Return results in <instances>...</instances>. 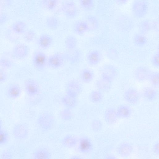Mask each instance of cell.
I'll return each instance as SVG.
<instances>
[{
    "instance_id": "6da1fadb",
    "label": "cell",
    "mask_w": 159,
    "mask_h": 159,
    "mask_svg": "<svg viewBox=\"0 0 159 159\" xmlns=\"http://www.w3.org/2000/svg\"><path fill=\"white\" fill-rule=\"evenodd\" d=\"M132 9L135 16L139 18H142L147 13L148 5L143 0H136L133 3Z\"/></svg>"
},
{
    "instance_id": "7a4b0ae2",
    "label": "cell",
    "mask_w": 159,
    "mask_h": 159,
    "mask_svg": "<svg viewBox=\"0 0 159 159\" xmlns=\"http://www.w3.org/2000/svg\"><path fill=\"white\" fill-rule=\"evenodd\" d=\"M54 122L53 116L47 113L41 114L38 119V123L40 127L45 130L51 129L54 125Z\"/></svg>"
},
{
    "instance_id": "3957f363",
    "label": "cell",
    "mask_w": 159,
    "mask_h": 159,
    "mask_svg": "<svg viewBox=\"0 0 159 159\" xmlns=\"http://www.w3.org/2000/svg\"><path fill=\"white\" fill-rule=\"evenodd\" d=\"M62 10L66 16L70 19L75 18L78 13L77 7L73 1H68L65 2L63 5Z\"/></svg>"
},
{
    "instance_id": "277c9868",
    "label": "cell",
    "mask_w": 159,
    "mask_h": 159,
    "mask_svg": "<svg viewBox=\"0 0 159 159\" xmlns=\"http://www.w3.org/2000/svg\"><path fill=\"white\" fill-rule=\"evenodd\" d=\"M66 90L67 94L76 97L81 93L82 88L78 81L72 80L68 83Z\"/></svg>"
},
{
    "instance_id": "5b68a950",
    "label": "cell",
    "mask_w": 159,
    "mask_h": 159,
    "mask_svg": "<svg viewBox=\"0 0 159 159\" xmlns=\"http://www.w3.org/2000/svg\"><path fill=\"white\" fill-rule=\"evenodd\" d=\"M117 70L113 66L106 65L101 69V74L102 77L112 81L117 76Z\"/></svg>"
},
{
    "instance_id": "8992f818",
    "label": "cell",
    "mask_w": 159,
    "mask_h": 159,
    "mask_svg": "<svg viewBox=\"0 0 159 159\" xmlns=\"http://www.w3.org/2000/svg\"><path fill=\"white\" fill-rule=\"evenodd\" d=\"M14 55L17 58L23 59L28 55L29 49L28 47L23 43H20L16 45L13 49Z\"/></svg>"
},
{
    "instance_id": "52a82bcc",
    "label": "cell",
    "mask_w": 159,
    "mask_h": 159,
    "mask_svg": "<svg viewBox=\"0 0 159 159\" xmlns=\"http://www.w3.org/2000/svg\"><path fill=\"white\" fill-rule=\"evenodd\" d=\"M25 87L27 93L30 95H35L38 93V84L33 79H30L27 80L25 83Z\"/></svg>"
},
{
    "instance_id": "ba28073f",
    "label": "cell",
    "mask_w": 159,
    "mask_h": 159,
    "mask_svg": "<svg viewBox=\"0 0 159 159\" xmlns=\"http://www.w3.org/2000/svg\"><path fill=\"white\" fill-rule=\"evenodd\" d=\"M151 74L150 71L144 67H139L135 71V76L137 79L139 81L146 80L149 78Z\"/></svg>"
},
{
    "instance_id": "9c48e42d",
    "label": "cell",
    "mask_w": 159,
    "mask_h": 159,
    "mask_svg": "<svg viewBox=\"0 0 159 159\" xmlns=\"http://www.w3.org/2000/svg\"><path fill=\"white\" fill-rule=\"evenodd\" d=\"M124 97L126 101L131 104L136 103L139 99V94L135 89H133L127 90L125 93Z\"/></svg>"
},
{
    "instance_id": "30bf717a",
    "label": "cell",
    "mask_w": 159,
    "mask_h": 159,
    "mask_svg": "<svg viewBox=\"0 0 159 159\" xmlns=\"http://www.w3.org/2000/svg\"><path fill=\"white\" fill-rule=\"evenodd\" d=\"M63 59L62 55L59 53H56L51 56L48 59V64L51 67L58 68L62 65Z\"/></svg>"
},
{
    "instance_id": "8fae6325",
    "label": "cell",
    "mask_w": 159,
    "mask_h": 159,
    "mask_svg": "<svg viewBox=\"0 0 159 159\" xmlns=\"http://www.w3.org/2000/svg\"><path fill=\"white\" fill-rule=\"evenodd\" d=\"M46 61V57L43 53L39 52L35 54L33 58V62L34 65L37 68H43Z\"/></svg>"
},
{
    "instance_id": "7c38bea8",
    "label": "cell",
    "mask_w": 159,
    "mask_h": 159,
    "mask_svg": "<svg viewBox=\"0 0 159 159\" xmlns=\"http://www.w3.org/2000/svg\"><path fill=\"white\" fill-rule=\"evenodd\" d=\"M118 117L116 111L112 108L107 109L104 113L105 120L109 124H113L115 123Z\"/></svg>"
},
{
    "instance_id": "4fadbf2b",
    "label": "cell",
    "mask_w": 159,
    "mask_h": 159,
    "mask_svg": "<svg viewBox=\"0 0 159 159\" xmlns=\"http://www.w3.org/2000/svg\"><path fill=\"white\" fill-rule=\"evenodd\" d=\"M111 80L102 77L97 81L96 85L100 90L107 91L110 89L111 86Z\"/></svg>"
},
{
    "instance_id": "5bb4252c",
    "label": "cell",
    "mask_w": 159,
    "mask_h": 159,
    "mask_svg": "<svg viewBox=\"0 0 159 159\" xmlns=\"http://www.w3.org/2000/svg\"><path fill=\"white\" fill-rule=\"evenodd\" d=\"M87 59L88 62L91 65H95L98 64L100 61V55L97 51H93L88 54Z\"/></svg>"
},
{
    "instance_id": "9a60e30c",
    "label": "cell",
    "mask_w": 159,
    "mask_h": 159,
    "mask_svg": "<svg viewBox=\"0 0 159 159\" xmlns=\"http://www.w3.org/2000/svg\"><path fill=\"white\" fill-rule=\"evenodd\" d=\"M132 150V147L130 144L125 143L120 146L118 149V152L121 156L127 157L131 153Z\"/></svg>"
},
{
    "instance_id": "2e32d148",
    "label": "cell",
    "mask_w": 159,
    "mask_h": 159,
    "mask_svg": "<svg viewBox=\"0 0 159 159\" xmlns=\"http://www.w3.org/2000/svg\"><path fill=\"white\" fill-rule=\"evenodd\" d=\"M74 30L78 34H84L89 30L88 26L86 22L84 21H78L75 25Z\"/></svg>"
},
{
    "instance_id": "e0dca14e",
    "label": "cell",
    "mask_w": 159,
    "mask_h": 159,
    "mask_svg": "<svg viewBox=\"0 0 159 159\" xmlns=\"http://www.w3.org/2000/svg\"><path fill=\"white\" fill-rule=\"evenodd\" d=\"M52 41V39L50 36L47 34H43L39 37V44L42 48H46L50 46Z\"/></svg>"
},
{
    "instance_id": "ac0fdd59",
    "label": "cell",
    "mask_w": 159,
    "mask_h": 159,
    "mask_svg": "<svg viewBox=\"0 0 159 159\" xmlns=\"http://www.w3.org/2000/svg\"><path fill=\"white\" fill-rule=\"evenodd\" d=\"M46 24L47 27L49 29L54 30L58 27L59 22L57 17L51 16H49L46 18Z\"/></svg>"
},
{
    "instance_id": "d6986e66",
    "label": "cell",
    "mask_w": 159,
    "mask_h": 159,
    "mask_svg": "<svg viewBox=\"0 0 159 159\" xmlns=\"http://www.w3.org/2000/svg\"><path fill=\"white\" fill-rule=\"evenodd\" d=\"M26 29V24L22 21H18L15 22L12 26L13 31L18 34H21L25 32Z\"/></svg>"
},
{
    "instance_id": "ffe728a7",
    "label": "cell",
    "mask_w": 159,
    "mask_h": 159,
    "mask_svg": "<svg viewBox=\"0 0 159 159\" xmlns=\"http://www.w3.org/2000/svg\"><path fill=\"white\" fill-rule=\"evenodd\" d=\"M21 93V90L20 86L16 84L11 86L8 91L9 96L13 98H16L19 97Z\"/></svg>"
},
{
    "instance_id": "44dd1931",
    "label": "cell",
    "mask_w": 159,
    "mask_h": 159,
    "mask_svg": "<svg viewBox=\"0 0 159 159\" xmlns=\"http://www.w3.org/2000/svg\"><path fill=\"white\" fill-rule=\"evenodd\" d=\"M118 116L122 118H127L131 114L130 108L125 105H121L117 109L116 111Z\"/></svg>"
},
{
    "instance_id": "7402d4cb",
    "label": "cell",
    "mask_w": 159,
    "mask_h": 159,
    "mask_svg": "<svg viewBox=\"0 0 159 159\" xmlns=\"http://www.w3.org/2000/svg\"><path fill=\"white\" fill-rule=\"evenodd\" d=\"M62 101L64 105L69 108L74 107L76 103V97L68 94L63 97Z\"/></svg>"
},
{
    "instance_id": "603a6c76",
    "label": "cell",
    "mask_w": 159,
    "mask_h": 159,
    "mask_svg": "<svg viewBox=\"0 0 159 159\" xmlns=\"http://www.w3.org/2000/svg\"><path fill=\"white\" fill-rule=\"evenodd\" d=\"M77 40L73 36H69L67 37L65 41V44L66 48L70 49H74L77 44Z\"/></svg>"
},
{
    "instance_id": "cb8c5ba5",
    "label": "cell",
    "mask_w": 159,
    "mask_h": 159,
    "mask_svg": "<svg viewBox=\"0 0 159 159\" xmlns=\"http://www.w3.org/2000/svg\"><path fill=\"white\" fill-rule=\"evenodd\" d=\"M58 2V0H42V3L43 6L50 11L55 10L57 7Z\"/></svg>"
},
{
    "instance_id": "d4e9b609",
    "label": "cell",
    "mask_w": 159,
    "mask_h": 159,
    "mask_svg": "<svg viewBox=\"0 0 159 159\" xmlns=\"http://www.w3.org/2000/svg\"><path fill=\"white\" fill-rule=\"evenodd\" d=\"M80 4L83 9L86 11H90L94 7V0H79Z\"/></svg>"
},
{
    "instance_id": "484cf974",
    "label": "cell",
    "mask_w": 159,
    "mask_h": 159,
    "mask_svg": "<svg viewBox=\"0 0 159 159\" xmlns=\"http://www.w3.org/2000/svg\"><path fill=\"white\" fill-rule=\"evenodd\" d=\"M81 76L82 80L84 82L88 83L92 80L93 75L91 71L88 69H85L82 72Z\"/></svg>"
},
{
    "instance_id": "4316f807",
    "label": "cell",
    "mask_w": 159,
    "mask_h": 159,
    "mask_svg": "<svg viewBox=\"0 0 159 159\" xmlns=\"http://www.w3.org/2000/svg\"><path fill=\"white\" fill-rule=\"evenodd\" d=\"M144 97L147 99L152 100L154 99L156 96V92L153 89L150 88H147L143 91Z\"/></svg>"
},
{
    "instance_id": "83f0119b",
    "label": "cell",
    "mask_w": 159,
    "mask_h": 159,
    "mask_svg": "<svg viewBox=\"0 0 159 159\" xmlns=\"http://www.w3.org/2000/svg\"><path fill=\"white\" fill-rule=\"evenodd\" d=\"M34 157L35 158L37 159H48L50 158V155L47 151L40 149L35 152Z\"/></svg>"
},
{
    "instance_id": "f1b7e54d",
    "label": "cell",
    "mask_w": 159,
    "mask_h": 159,
    "mask_svg": "<svg viewBox=\"0 0 159 159\" xmlns=\"http://www.w3.org/2000/svg\"><path fill=\"white\" fill-rule=\"evenodd\" d=\"M91 147V143L90 140L86 138L82 139L80 143V148L84 152L89 151Z\"/></svg>"
},
{
    "instance_id": "f546056e",
    "label": "cell",
    "mask_w": 159,
    "mask_h": 159,
    "mask_svg": "<svg viewBox=\"0 0 159 159\" xmlns=\"http://www.w3.org/2000/svg\"><path fill=\"white\" fill-rule=\"evenodd\" d=\"M76 140L73 136L68 135L63 140V144L67 147H72L76 143Z\"/></svg>"
},
{
    "instance_id": "4dcf8cb0",
    "label": "cell",
    "mask_w": 159,
    "mask_h": 159,
    "mask_svg": "<svg viewBox=\"0 0 159 159\" xmlns=\"http://www.w3.org/2000/svg\"><path fill=\"white\" fill-rule=\"evenodd\" d=\"M88 24L89 30L95 29L98 26V21L93 16H89L86 21Z\"/></svg>"
},
{
    "instance_id": "1f68e13d",
    "label": "cell",
    "mask_w": 159,
    "mask_h": 159,
    "mask_svg": "<svg viewBox=\"0 0 159 159\" xmlns=\"http://www.w3.org/2000/svg\"><path fill=\"white\" fill-rule=\"evenodd\" d=\"M134 43L137 45L142 46L144 45L146 43V37L141 35H137L134 37Z\"/></svg>"
},
{
    "instance_id": "d6a6232c",
    "label": "cell",
    "mask_w": 159,
    "mask_h": 159,
    "mask_svg": "<svg viewBox=\"0 0 159 159\" xmlns=\"http://www.w3.org/2000/svg\"><path fill=\"white\" fill-rule=\"evenodd\" d=\"M90 97L92 101L97 102L100 101L102 99V95L99 91H94L91 93Z\"/></svg>"
},
{
    "instance_id": "836d02e7",
    "label": "cell",
    "mask_w": 159,
    "mask_h": 159,
    "mask_svg": "<svg viewBox=\"0 0 159 159\" xmlns=\"http://www.w3.org/2000/svg\"><path fill=\"white\" fill-rule=\"evenodd\" d=\"M61 118L65 120H70L72 116L71 111L68 108L64 109L62 110L60 113Z\"/></svg>"
},
{
    "instance_id": "e575fe53",
    "label": "cell",
    "mask_w": 159,
    "mask_h": 159,
    "mask_svg": "<svg viewBox=\"0 0 159 159\" xmlns=\"http://www.w3.org/2000/svg\"><path fill=\"white\" fill-rule=\"evenodd\" d=\"M35 36V34L33 31L29 30L25 33L24 35V39L26 42H30L34 40Z\"/></svg>"
},
{
    "instance_id": "d590c367",
    "label": "cell",
    "mask_w": 159,
    "mask_h": 159,
    "mask_svg": "<svg viewBox=\"0 0 159 159\" xmlns=\"http://www.w3.org/2000/svg\"><path fill=\"white\" fill-rule=\"evenodd\" d=\"M152 84L154 85L157 86L159 84V73L155 72L152 73L149 78Z\"/></svg>"
},
{
    "instance_id": "8d00e7d4",
    "label": "cell",
    "mask_w": 159,
    "mask_h": 159,
    "mask_svg": "<svg viewBox=\"0 0 159 159\" xmlns=\"http://www.w3.org/2000/svg\"><path fill=\"white\" fill-rule=\"evenodd\" d=\"M102 127V124L101 121L97 120H94L91 124V127L92 129L96 131L100 130Z\"/></svg>"
},
{
    "instance_id": "74e56055",
    "label": "cell",
    "mask_w": 159,
    "mask_h": 159,
    "mask_svg": "<svg viewBox=\"0 0 159 159\" xmlns=\"http://www.w3.org/2000/svg\"><path fill=\"white\" fill-rule=\"evenodd\" d=\"M8 135L4 131L0 129V145L4 144L7 140Z\"/></svg>"
},
{
    "instance_id": "f35d334b",
    "label": "cell",
    "mask_w": 159,
    "mask_h": 159,
    "mask_svg": "<svg viewBox=\"0 0 159 159\" xmlns=\"http://www.w3.org/2000/svg\"><path fill=\"white\" fill-rule=\"evenodd\" d=\"M11 66V62L6 58H1L0 59V66L3 68H8Z\"/></svg>"
},
{
    "instance_id": "ab89813d",
    "label": "cell",
    "mask_w": 159,
    "mask_h": 159,
    "mask_svg": "<svg viewBox=\"0 0 159 159\" xmlns=\"http://www.w3.org/2000/svg\"><path fill=\"white\" fill-rule=\"evenodd\" d=\"M152 63L153 65L156 67L159 66V54L157 53L153 56L152 59Z\"/></svg>"
},
{
    "instance_id": "60d3db41",
    "label": "cell",
    "mask_w": 159,
    "mask_h": 159,
    "mask_svg": "<svg viewBox=\"0 0 159 159\" xmlns=\"http://www.w3.org/2000/svg\"><path fill=\"white\" fill-rule=\"evenodd\" d=\"M7 74L2 70H0V83L5 81L7 78Z\"/></svg>"
},
{
    "instance_id": "b9f144b4",
    "label": "cell",
    "mask_w": 159,
    "mask_h": 159,
    "mask_svg": "<svg viewBox=\"0 0 159 159\" xmlns=\"http://www.w3.org/2000/svg\"><path fill=\"white\" fill-rule=\"evenodd\" d=\"M12 0H0V6L2 7H6L10 5Z\"/></svg>"
},
{
    "instance_id": "7bdbcfd3",
    "label": "cell",
    "mask_w": 159,
    "mask_h": 159,
    "mask_svg": "<svg viewBox=\"0 0 159 159\" xmlns=\"http://www.w3.org/2000/svg\"><path fill=\"white\" fill-rule=\"evenodd\" d=\"M141 27L143 31H147L149 28V25L148 22L147 21H144L141 24Z\"/></svg>"
},
{
    "instance_id": "ee69618b",
    "label": "cell",
    "mask_w": 159,
    "mask_h": 159,
    "mask_svg": "<svg viewBox=\"0 0 159 159\" xmlns=\"http://www.w3.org/2000/svg\"><path fill=\"white\" fill-rule=\"evenodd\" d=\"M154 150L155 152L157 154L159 153V143H157L154 146Z\"/></svg>"
},
{
    "instance_id": "f6af8a7d",
    "label": "cell",
    "mask_w": 159,
    "mask_h": 159,
    "mask_svg": "<svg viewBox=\"0 0 159 159\" xmlns=\"http://www.w3.org/2000/svg\"><path fill=\"white\" fill-rule=\"evenodd\" d=\"M128 0H116L117 3L120 5L125 4L128 2Z\"/></svg>"
},
{
    "instance_id": "bcb514c9",
    "label": "cell",
    "mask_w": 159,
    "mask_h": 159,
    "mask_svg": "<svg viewBox=\"0 0 159 159\" xmlns=\"http://www.w3.org/2000/svg\"><path fill=\"white\" fill-rule=\"evenodd\" d=\"M72 158V159H80V158L78 156H74Z\"/></svg>"
},
{
    "instance_id": "7dc6e473",
    "label": "cell",
    "mask_w": 159,
    "mask_h": 159,
    "mask_svg": "<svg viewBox=\"0 0 159 159\" xmlns=\"http://www.w3.org/2000/svg\"><path fill=\"white\" fill-rule=\"evenodd\" d=\"M1 125H2V121H1V120L0 119V129L1 128Z\"/></svg>"
}]
</instances>
